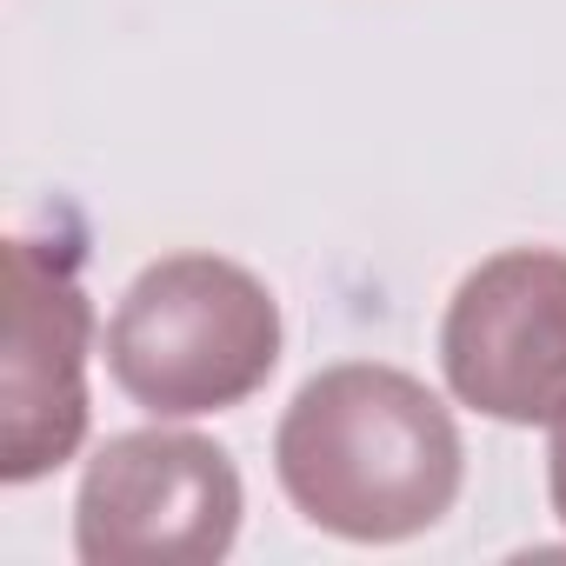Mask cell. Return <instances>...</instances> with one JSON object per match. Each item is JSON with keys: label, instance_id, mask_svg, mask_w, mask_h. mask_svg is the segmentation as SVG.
<instances>
[{"label": "cell", "instance_id": "obj_1", "mask_svg": "<svg viewBox=\"0 0 566 566\" xmlns=\"http://www.w3.org/2000/svg\"><path fill=\"white\" fill-rule=\"evenodd\" d=\"M273 473L321 533L394 546L453 513L467 447L427 380L380 360H340L280 413Z\"/></svg>", "mask_w": 566, "mask_h": 566}, {"label": "cell", "instance_id": "obj_2", "mask_svg": "<svg viewBox=\"0 0 566 566\" xmlns=\"http://www.w3.org/2000/svg\"><path fill=\"white\" fill-rule=\"evenodd\" d=\"M280 367V307L220 253H167L134 273L107 321V374L154 420L227 413Z\"/></svg>", "mask_w": 566, "mask_h": 566}, {"label": "cell", "instance_id": "obj_3", "mask_svg": "<svg viewBox=\"0 0 566 566\" xmlns=\"http://www.w3.org/2000/svg\"><path fill=\"white\" fill-rule=\"evenodd\" d=\"M240 467L227 447L174 427L114 433L74 493V553L87 566H213L240 539Z\"/></svg>", "mask_w": 566, "mask_h": 566}, {"label": "cell", "instance_id": "obj_4", "mask_svg": "<svg viewBox=\"0 0 566 566\" xmlns=\"http://www.w3.org/2000/svg\"><path fill=\"white\" fill-rule=\"evenodd\" d=\"M94 307L67 240H8V360H0V480L28 486L87 440Z\"/></svg>", "mask_w": 566, "mask_h": 566}, {"label": "cell", "instance_id": "obj_5", "mask_svg": "<svg viewBox=\"0 0 566 566\" xmlns=\"http://www.w3.org/2000/svg\"><path fill=\"white\" fill-rule=\"evenodd\" d=\"M440 374L486 420L553 427L566 407V253L506 247L480 260L447 301Z\"/></svg>", "mask_w": 566, "mask_h": 566}, {"label": "cell", "instance_id": "obj_6", "mask_svg": "<svg viewBox=\"0 0 566 566\" xmlns=\"http://www.w3.org/2000/svg\"><path fill=\"white\" fill-rule=\"evenodd\" d=\"M546 493H553V513L566 526V407L553 413V440H546Z\"/></svg>", "mask_w": 566, "mask_h": 566}]
</instances>
